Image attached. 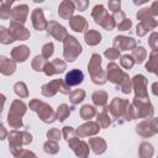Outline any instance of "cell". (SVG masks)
<instances>
[{
	"label": "cell",
	"mask_w": 158,
	"mask_h": 158,
	"mask_svg": "<svg viewBox=\"0 0 158 158\" xmlns=\"http://www.w3.org/2000/svg\"><path fill=\"white\" fill-rule=\"evenodd\" d=\"M88 70H89V74L91 77L93 83L104 84L107 80L106 73L104 70H101V57L99 54L94 53L91 56V59H90L89 65H88Z\"/></svg>",
	"instance_id": "obj_1"
},
{
	"label": "cell",
	"mask_w": 158,
	"mask_h": 158,
	"mask_svg": "<svg viewBox=\"0 0 158 158\" xmlns=\"http://www.w3.org/2000/svg\"><path fill=\"white\" fill-rule=\"evenodd\" d=\"M26 112V105L21 100H15L11 104L9 116H7V122L12 128H20L22 126L21 117Z\"/></svg>",
	"instance_id": "obj_2"
},
{
	"label": "cell",
	"mask_w": 158,
	"mask_h": 158,
	"mask_svg": "<svg viewBox=\"0 0 158 158\" xmlns=\"http://www.w3.org/2000/svg\"><path fill=\"white\" fill-rule=\"evenodd\" d=\"M30 109L33 110V111H36L37 115H38V117L43 122H46V123L53 122L56 120V112L52 110V107L49 105H47V104L37 100V99H35V100H32L30 102Z\"/></svg>",
	"instance_id": "obj_3"
},
{
	"label": "cell",
	"mask_w": 158,
	"mask_h": 158,
	"mask_svg": "<svg viewBox=\"0 0 158 158\" xmlns=\"http://www.w3.org/2000/svg\"><path fill=\"white\" fill-rule=\"evenodd\" d=\"M32 142V136L25 131H11L9 133V146L12 154L21 149L23 144H28Z\"/></svg>",
	"instance_id": "obj_4"
},
{
	"label": "cell",
	"mask_w": 158,
	"mask_h": 158,
	"mask_svg": "<svg viewBox=\"0 0 158 158\" xmlns=\"http://www.w3.org/2000/svg\"><path fill=\"white\" fill-rule=\"evenodd\" d=\"M91 16L94 17V20H95L96 23H99L100 26H102V27H104L105 30H107V31L112 30V28L116 26V23H115L112 16H110V15L107 14V11L105 10V7H104L102 5H96V6H94V9H93V11H91Z\"/></svg>",
	"instance_id": "obj_5"
},
{
	"label": "cell",
	"mask_w": 158,
	"mask_h": 158,
	"mask_svg": "<svg viewBox=\"0 0 158 158\" xmlns=\"http://www.w3.org/2000/svg\"><path fill=\"white\" fill-rule=\"evenodd\" d=\"M64 42V58L68 62H74L75 58L81 53V46L73 36H67Z\"/></svg>",
	"instance_id": "obj_6"
},
{
	"label": "cell",
	"mask_w": 158,
	"mask_h": 158,
	"mask_svg": "<svg viewBox=\"0 0 158 158\" xmlns=\"http://www.w3.org/2000/svg\"><path fill=\"white\" fill-rule=\"evenodd\" d=\"M133 118L135 117H151L153 115L152 105L148 98H135L133 101Z\"/></svg>",
	"instance_id": "obj_7"
},
{
	"label": "cell",
	"mask_w": 158,
	"mask_h": 158,
	"mask_svg": "<svg viewBox=\"0 0 158 158\" xmlns=\"http://www.w3.org/2000/svg\"><path fill=\"white\" fill-rule=\"evenodd\" d=\"M58 91H60L62 94H69L70 86H68L62 79L52 80V81H49L42 86V94L44 96H53Z\"/></svg>",
	"instance_id": "obj_8"
},
{
	"label": "cell",
	"mask_w": 158,
	"mask_h": 158,
	"mask_svg": "<svg viewBox=\"0 0 158 158\" xmlns=\"http://www.w3.org/2000/svg\"><path fill=\"white\" fill-rule=\"evenodd\" d=\"M106 78H107L110 81H112L114 84H117V85H120V86H121L126 80L130 79L128 75H127L125 72H122V70L118 68V65H117L116 63H109V64H107Z\"/></svg>",
	"instance_id": "obj_9"
},
{
	"label": "cell",
	"mask_w": 158,
	"mask_h": 158,
	"mask_svg": "<svg viewBox=\"0 0 158 158\" xmlns=\"http://www.w3.org/2000/svg\"><path fill=\"white\" fill-rule=\"evenodd\" d=\"M68 143H69V147L73 149V152H74L79 158H85V157H88V154H89V146H88L85 142L78 139L77 137H73V138H70V139L68 141Z\"/></svg>",
	"instance_id": "obj_10"
},
{
	"label": "cell",
	"mask_w": 158,
	"mask_h": 158,
	"mask_svg": "<svg viewBox=\"0 0 158 158\" xmlns=\"http://www.w3.org/2000/svg\"><path fill=\"white\" fill-rule=\"evenodd\" d=\"M47 32L51 36H53L56 40H58V41H64L65 37L68 36L67 30L62 25H59L58 22H56V21H49L47 23Z\"/></svg>",
	"instance_id": "obj_11"
},
{
	"label": "cell",
	"mask_w": 158,
	"mask_h": 158,
	"mask_svg": "<svg viewBox=\"0 0 158 158\" xmlns=\"http://www.w3.org/2000/svg\"><path fill=\"white\" fill-rule=\"evenodd\" d=\"M67 68V64L65 62H63L62 59H54L52 62H47L44 68H43V72L46 73V75H53V74H58V73H63Z\"/></svg>",
	"instance_id": "obj_12"
},
{
	"label": "cell",
	"mask_w": 158,
	"mask_h": 158,
	"mask_svg": "<svg viewBox=\"0 0 158 158\" xmlns=\"http://www.w3.org/2000/svg\"><path fill=\"white\" fill-rule=\"evenodd\" d=\"M157 120L153 118L151 121H143L137 126V133H139L143 137H148L152 136L154 133H157Z\"/></svg>",
	"instance_id": "obj_13"
},
{
	"label": "cell",
	"mask_w": 158,
	"mask_h": 158,
	"mask_svg": "<svg viewBox=\"0 0 158 158\" xmlns=\"http://www.w3.org/2000/svg\"><path fill=\"white\" fill-rule=\"evenodd\" d=\"M136 47V42L131 37H125V36H117L114 40V48L120 51H128Z\"/></svg>",
	"instance_id": "obj_14"
},
{
	"label": "cell",
	"mask_w": 158,
	"mask_h": 158,
	"mask_svg": "<svg viewBox=\"0 0 158 158\" xmlns=\"http://www.w3.org/2000/svg\"><path fill=\"white\" fill-rule=\"evenodd\" d=\"M132 84H133V88L136 90V98H148L147 95V79L138 74L133 78L132 80Z\"/></svg>",
	"instance_id": "obj_15"
},
{
	"label": "cell",
	"mask_w": 158,
	"mask_h": 158,
	"mask_svg": "<svg viewBox=\"0 0 158 158\" xmlns=\"http://www.w3.org/2000/svg\"><path fill=\"white\" fill-rule=\"evenodd\" d=\"M28 15V6L27 5H19L15 9L11 10V22H16L20 25H23L26 21V17Z\"/></svg>",
	"instance_id": "obj_16"
},
{
	"label": "cell",
	"mask_w": 158,
	"mask_h": 158,
	"mask_svg": "<svg viewBox=\"0 0 158 158\" xmlns=\"http://www.w3.org/2000/svg\"><path fill=\"white\" fill-rule=\"evenodd\" d=\"M31 19H32V25L36 30L38 31H42V30H46L47 28V21L43 16V11L42 9H35L31 14Z\"/></svg>",
	"instance_id": "obj_17"
},
{
	"label": "cell",
	"mask_w": 158,
	"mask_h": 158,
	"mask_svg": "<svg viewBox=\"0 0 158 158\" xmlns=\"http://www.w3.org/2000/svg\"><path fill=\"white\" fill-rule=\"evenodd\" d=\"M10 33L12 35L14 40H27L30 37V32L27 28L23 27V25L16 23V22H11L10 23Z\"/></svg>",
	"instance_id": "obj_18"
},
{
	"label": "cell",
	"mask_w": 158,
	"mask_h": 158,
	"mask_svg": "<svg viewBox=\"0 0 158 158\" xmlns=\"http://www.w3.org/2000/svg\"><path fill=\"white\" fill-rule=\"evenodd\" d=\"M75 10V6H74V2L73 1H69V0H64L59 4V7H58V15L64 19V20H70L72 19V15Z\"/></svg>",
	"instance_id": "obj_19"
},
{
	"label": "cell",
	"mask_w": 158,
	"mask_h": 158,
	"mask_svg": "<svg viewBox=\"0 0 158 158\" xmlns=\"http://www.w3.org/2000/svg\"><path fill=\"white\" fill-rule=\"evenodd\" d=\"M99 130H100V127H99V125H98L96 122L89 121V122L81 125L75 132H77V135L80 136V137H86V136H91V135L98 133Z\"/></svg>",
	"instance_id": "obj_20"
},
{
	"label": "cell",
	"mask_w": 158,
	"mask_h": 158,
	"mask_svg": "<svg viewBox=\"0 0 158 158\" xmlns=\"http://www.w3.org/2000/svg\"><path fill=\"white\" fill-rule=\"evenodd\" d=\"M84 79V74L81 70L79 69H73L70 70L69 73H67L65 75V79H64V83L68 85V86H74V85H78L83 81Z\"/></svg>",
	"instance_id": "obj_21"
},
{
	"label": "cell",
	"mask_w": 158,
	"mask_h": 158,
	"mask_svg": "<svg viewBox=\"0 0 158 158\" xmlns=\"http://www.w3.org/2000/svg\"><path fill=\"white\" fill-rule=\"evenodd\" d=\"M16 69V63L4 56H0V73L5 75H10L15 72Z\"/></svg>",
	"instance_id": "obj_22"
},
{
	"label": "cell",
	"mask_w": 158,
	"mask_h": 158,
	"mask_svg": "<svg viewBox=\"0 0 158 158\" xmlns=\"http://www.w3.org/2000/svg\"><path fill=\"white\" fill-rule=\"evenodd\" d=\"M69 26L77 32H84L88 28V22L83 16H73L69 20Z\"/></svg>",
	"instance_id": "obj_23"
},
{
	"label": "cell",
	"mask_w": 158,
	"mask_h": 158,
	"mask_svg": "<svg viewBox=\"0 0 158 158\" xmlns=\"http://www.w3.org/2000/svg\"><path fill=\"white\" fill-rule=\"evenodd\" d=\"M11 56L16 62H25L30 56V49L27 46H19L12 49Z\"/></svg>",
	"instance_id": "obj_24"
},
{
	"label": "cell",
	"mask_w": 158,
	"mask_h": 158,
	"mask_svg": "<svg viewBox=\"0 0 158 158\" xmlns=\"http://www.w3.org/2000/svg\"><path fill=\"white\" fill-rule=\"evenodd\" d=\"M89 144H90V147L93 148V151H94L95 154H101V153H104L105 149H106V142H105L102 138H100V137L90 138V139H89Z\"/></svg>",
	"instance_id": "obj_25"
},
{
	"label": "cell",
	"mask_w": 158,
	"mask_h": 158,
	"mask_svg": "<svg viewBox=\"0 0 158 158\" xmlns=\"http://www.w3.org/2000/svg\"><path fill=\"white\" fill-rule=\"evenodd\" d=\"M84 40L89 46H95V44L100 43L101 35L95 30H88V32H85V35H84Z\"/></svg>",
	"instance_id": "obj_26"
},
{
	"label": "cell",
	"mask_w": 158,
	"mask_h": 158,
	"mask_svg": "<svg viewBox=\"0 0 158 158\" xmlns=\"http://www.w3.org/2000/svg\"><path fill=\"white\" fill-rule=\"evenodd\" d=\"M110 123H111V120L109 117V110H107V107H105L104 111L98 114V125H99L100 128H105Z\"/></svg>",
	"instance_id": "obj_27"
},
{
	"label": "cell",
	"mask_w": 158,
	"mask_h": 158,
	"mask_svg": "<svg viewBox=\"0 0 158 158\" xmlns=\"http://www.w3.org/2000/svg\"><path fill=\"white\" fill-rule=\"evenodd\" d=\"M93 101L98 106H105L106 102H107V94L105 91H102V90L95 91L93 94Z\"/></svg>",
	"instance_id": "obj_28"
},
{
	"label": "cell",
	"mask_w": 158,
	"mask_h": 158,
	"mask_svg": "<svg viewBox=\"0 0 158 158\" xmlns=\"http://www.w3.org/2000/svg\"><path fill=\"white\" fill-rule=\"evenodd\" d=\"M157 26V22H146V21H142L141 23L137 25V35L138 36H144L151 28L156 27Z\"/></svg>",
	"instance_id": "obj_29"
},
{
	"label": "cell",
	"mask_w": 158,
	"mask_h": 158,
	"mask_svg": "<svg viewBox=\"0 0 158 158\" xmlns=\"http://www.w3.org/2000/svg\"><path fill=\"white\" fill-rule=\"evenodd\" d=\"M146 56H147V52H146V49L143 48V47H137V48H135L133 49V52H132V59H133V62L135 63H142L143 60H144V58H146Z\"/></svg>",
	"instance_id": "obj_30"
},
{
	"label": "cell",
	"mask_w": 158,
	"mask_h": 158,
	"mask_svg": "<svg viewBox=\"0 0 158 158\" xmlns=\"http://www.w3.org/2000/svg\"><path fill=\"white\" fill-rule=\"evenodd\" d=\"M137 19L141 21H146V22H157L154 20V16L152 15L149 9H142L137 12Z\"/></svg>",
	"instance_id": "obj_31"
},
{
	"label": "cell",
	"mask_w": 158,
	"mask_h": 158,
	"mask_svg": "<svg viewBox=\"0 0 158 158\" xmlns=\"http://www.w3.org/2000/svg\"><path fill=\"white\" fill-rule=\"evenodd\" d=\"M11 5L12 1H2L0 4V19H9L11 16Z\"/></svg>",
	"instance_id": "obj_32"
},
{
	"label": "cell",
	"mask_w": 158,
	"mask_h": 158,
	"mask_svg": "<svg viewBox=\"0 0 158 158\" xmlns=\"http://www.w3.org/2000/svg\"><path fill=\"white\" fill-rule=\"evenodd\" d=\"M95 115H96V110H95V107H93V106H90V105H84V106L80 109V116H81L84 120L93 118Z\"/></svg>",
	"instance_id": "obj_33"
},
{
	"label": "cell",
	"mask_w": 158,
	"mask_h": 158,
	"mask_svg": "<svg viewBox=\"0 0 158 158\" xmlns=\"http://www.w3.org/2000/svg\"><path fill=\"white\" fill-rule=\"evenodd\" d=\"M139 157L141 158H151L152 154H153V147L152 144L147 143V142H143L139 147Z\"/></svg>",
	"instance_id": "obj_34"
},
{
	"label": "cell",
	"mask_w": 158,
	"mask_h": 158,
	"mask_svg": "<svg viewBox=\"0 0 158 158\" xmlns=\"http://www.w3.org/2000/svg\"><path fill=\"white\" fill-rule=\"evenodd\" d=\"M14 37L10 33L9 30H6L4 26H0V43H4V44H9L11 42H14Z\"/></svg>",
	"instance_id": "obj_35"
},
{
	"label": "cell",
	"mask_w": 158,
	"mask_h": 158,
	"mask_svg": "<svg viewBox=\"0 0 158 158\" xmlns=\"http://www.w3.org/2000/svg\"><path fill=\"white\" fill-rule=\"evenodd\" d=\"M69 114H70L69 106L65 105V104H62V105L58 107L57 112H56V118L59 120V121H64V120L69 116Z\"/></svg>",
	"instance_id": "obj_36"
},
{
	"label": "cell",
	"mask_w": 158,
	"mask_h": 158,
	"mask_svg": "<svg viewBox=\"0 0 158 158\" xmlns=\"http://www.w3.org/2000/svg\"><path fill=\"white\" fill-rule=\"evenodd\" d=\"M85 96V91L81 89H75L74 91L69 93V99L73 104H79Z\"/></svg>",
	"instance_id": "obj_37"
},
{
	"label": "cell",
	"mask_w": 158,
	"mask_h": 158,
	"mask_svg": "<svg viewBox=\"0 0 158 158\" xmlns=\"http://www.w3.org/2000/svg\"><path fill=\"white\" fill-rule=\"evenodd\" d=\"M46 63H47L46 58H43L42 56H36V57H35V59L32 60V68H33L36 72L43 70V68H44Z\"/></svg>",
	"instance_id": "obj_38"
},
{
	"label": "cell",
	"mask_w": 158,
	"mask_h": 158,
	"mask_svg": "<svg viewBox=\"0 0 158 158\" xmlns=\"http://www.w3.org/2000/svg\"><path fill=\"white\" fill-rule=\"evenodd\" d=\"M14 90H15V93H16L20 98H26V96L28 95L27 86H26V84H25V83H22V81L16 83V84L14 85Z\"/></svg>",
	"instance_id": "obj_39"
},
{
	"label": "cell",
	"mask_w": 158,
	"mask_h": 158,
	"mask_svg": "<svg viewBox=\"0 0 158 158\" xmlns=\"http://www.w3.org/2000/svg\"><path fill=\"white\" fill-rule=\"evenodd\" d=\"M43 148H44V152H46V153H49V154H56V153L59 151L58 143L54 142V141H51V139H48V141L44 143Z\"/></svg>",
	"instance_id": "obj_40"
},
{
	"label": "cell",
	"mask_w": 158,
	"mask_h": 158,
	"mask_svg": "<svg viewBox=\"0 0 158 158\" xmlns=\"http://www.w3.org/2000/svg\"><path fill=\"white\" fill-rule=\"evenodd\" d=\"M156 54H157V49L152 52V54H151V59H149V62L146 64V68H147V70H149V72H153V73H156V68H157Z\"/></svg>",
	"instance_id": "obj_41"
},
{
	"label": "cell",
	"mask_w": 158,
	"mask_h": 158,
	"mask_svg": "<svg viewBox=\"0 0 158 158\" xmlns=\"http://www.w3.org/2000/svg\"><path fill=\"white\" fill-rule=\"evenodd\" d=\"M53 48H54V47H53V43H52V42L46 43V44L42 47V54H41V56H42L43 58H46V59L49 58V57L53 54Z\"/></svg>",
	"instance_id": "obj_42"
},
{
	"label": "cell",
	"mask_w": 158,
	"mask_h": 158,
	"mask_svg": "<svg viewBox=\"0 0 158 158\" xmlns=\"http://www.w3.org/2000/svg\"><path fill=\"white\" fill-rule=\"evenodd\" d=\"M15 158H37L32 152L27 151V149H19L17 152L14 153Z\"/></svg>",
	"instance_id": "obj_43"
},
{
	"label": "cell",
	"mask_w": 158,
	"mask_h": 158,
	"mask_svg": "<svg viewBox=\"0 0 158 158\" xmlns=\"http://www.w3.org/2000/svg\"><path fill=\"white\" fill-rule=\"evenodd\" d=\"M133 64H135V62H133V59H132L131 56L125 54V56L121 57V65H122L123 68H126V69H131Z\"/></svg>",
	"instance_id": "obj_44"
},
{
	"label": "cell",
	"mask_w": 158,
	"mask_h": 158,
	"mask_svg": "<svg viewBox=\"0 0 158 158\" xmlns=\"http://www.w3.org/2000/svg\"><path fill=\"white\" fill-rule=\"evenodd\" d=\"M62 136V132L58 130V128H51L48 132H47V137L51 139V141H54L57 142Z\"/></svg>",
	"instance_id": "obj_45"
},
{
	"label": "cell",
	"mask_w": 158,
	"mask_h": 158,
	"mask_svg": "<svg viewBox=\"0 0 158 158\" xmlns=\"http://www.w3.org/2000/svg\"><path fill=\"white\" fill-rule=\"evenodd\" d=\"M105 57L106 58H109V59H111V60H114V59H117L118 58V56H120V52L117 51V49H115V48H109V49H106L105 51Z\"/></svg>",
	"instance_id": "obj_46"
},
{
	"label": "cell",
	"mask_w": 158,
	"mask_h": 158,
	"mask_svg": "<svg viewBox=\"0 0 158 158\" xmlns=\"http://www.w3.org/2000/svg\"><path fill=\"white\" fill-rule=\"evenodd\" d=\"M63 136H64V138H65L67 141H69L70 138H73V137L77 136V132L73 130V127L67 126V127L63 128Z\"/></svg>",
	"instance_id": "obj_47"
},
{
	"label": "cell",
	"mask_w": 158,
	"mask_h": 158,
	"mask_svg": "<svg viewBox=\"0 0 158 158\" xmlns=\"http://www.w3.org/2000/svg\"><path fill=\"white\" fill-rule=\"evenodd\" d=\"M131 26H132V22H131V20H130V19H125L123 21H121V22L117 25L118 30H121V31L130 30V28H131Z\"/></svg>",
	"instance_id": "obj_48"
},
{
	"label": "cell",
	"mask_w": 158,
	"mask_h": 158,
	"mask_svg": "<svg viewBox=\"0 0 158 158\" xmlns=\"http://www.w3.org/2000/svg\"><path fill=\"white\" fill-rule=\"evenodd\" d=\"M112 19H114V21H115V23H120L121 21H123L125 19H126V16H125V14L120 10V11H117V12H115L114 14V16H112Z\"/></svg>",
	"instance_id": "obj_49"
},
{
	"label": "cell",
	"mask_w": 158,
	"mask_h": 158,
	"mask_svg": "<svg viewBox=\"0 0 158 158\" xmlns=\"http://www.w3.org/2000/svg\"><path fill=\"white\" fill-rule=\"evenodd\" d=\"M120 6H121V2L120 1H109V9L115 14L117 11H120Z\"/></svg>",
	"instance_id": "obj_50"
},
{
	"label": "cell",
	"mask_w": 158,
	"mask_h": 158,
	"mask_svg": "<svg viewBox=\"0 0 158 158\" xmlns=\"http://www.w3.org/2000/svg\"><path fill=\"white\" fill-rule=\"evenodd\" d=\"M88 5H89V1H81V0H79V1H75V2H74V6H77V7L79 9V11L86 10Z\"/></svg>",
	"instance_id": "obj_51"
},
{
	"label": "cell",
	"mask_w": 158,
	"mask_h": 158,
	"mask_svg": "<svg viewBox=\"0 0 158 158\" xmlns=\"http://www.w3.org/2000/svg\"><path fill=\"white\" fill-rule=\"evenodd\" d=\"M156 37H157V33L154 32V33H152V36H151V40H149V43H151V46H152V48H153V51H156V46H154V40H156Z\"/></svg>",
	"instance_id": "obj_52"
},
{
	"label": "cell",
	"mask_w": 158,
	"mask_h": 158,
	"mask_svg": "<svg viewBox=\"0 0 158 158\" xmlns=\"http://www.w3.org/2000/svg\"><path fill=\"white\" fill-rule=\"evenodd\" d=\"M6 135H7L6 130L4 128V126H2V125H0V139H4V138L6 137Z\"/></svg>",
	"instance_id": "obj_53"
},
{
	"label": "cell",
	"mask_w": 158,
	"mask_h": 158,
	"mask_svg": "<svg viewBox=\"0 0 158 158\" xmlns=\"http://www.w3.org/2000/svg\"><path fill=\"white\" fill-rule=\"evenodd\" d=\"M5 104V96L2 94H0V112L2 111V106Z\"/></svg>",
	"instance_id": "obj_54"
},
{
	"label": "cell",
	"mask_w": 158,
	"mask_h": 158,
	"mask_svg": "<svg viewBox=\"0 0 158 158\" xmlns=\"http://www.w3.org/2000/svg\"><path fill=\"white\" fill-rule=\"evenodd\" d=\"M85 158H88V157H85Z\"/></svg>",
	"instance_id": "obj_55"
}]
</instances>
